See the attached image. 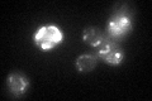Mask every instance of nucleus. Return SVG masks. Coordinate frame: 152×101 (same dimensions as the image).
<instances>
[{
	"instance_id": "obj_1",
	"label": "nucleus",
	"mask_w": 152,
	"mask_h": 101,
	"mask_svg": "<svg viewBox=\"0 0 152 101\" xmlns=\"http://www.w3.org/2000/svg\"><path fill=\"white\" fill-rule=\"evenodd\" d=\"M64 39V33L56 25H45L38 29L34 36H33V41H34L36 46H38L43 51H50L60 44Z\"/></svg>"
},
{
	"instance_id": "obj_2",
	"label": "nucleus",
	"mask_w": 152,
	"mask_h": 101,
	"mask_svg": "<svg viewBox=\"0 0 152 101\" xmlns=\"http://www.w3.org/2000/svg\"><path fill=\"white\" fill-rule=\"evenodd\" d=\"M132 29V20L127 13H115L107 25V38L119 39Z\"/></svg>"
},
{
	"instance_id": "obj_3",
	"label": "nucleus",
	"mask_w": 152,
	"mask_h": 101,
	"mask_svg": "<svg viewBox=\"0 0 152 101\" xmlns=\"http://www.w3.org/2000/svg\"><path fill=\"white\" fill-rule=\"evenodd\" d=\"M124 52L115 41L105 38L103 43L98 47V58L107 62L108 65L117 66L123 61Z\"/></svg>"
},
{
	"instance_id": "obj_4",
	"label": "nucleus",
	"mask_w": 152,
	"mask_h": 101,
	"mask_svg": "<svg viewBox=\"0 0 152 101\" xmlns=\"http://www.w3.org/2000/svg\"><path fill=\"white\" fill-rule=\"evenodd\" d=\"M7 86L8 90L14 97H20L22 95L27 92L28 87H29V81H28L27 76H24L20 72H10L7 77Z\"/></svg>"
},
{
	"instance_id": "obj_5",
	"label": "nucleus",
	"mask_w": 152,
	"mask_h": 101,
	"mask_svg": "<svg viewBox=\"0 0 152 101\" xmlns=\"http://www.w3.org/2000/svg\"><path fill=\"white\" fill-rule=\"evenodd\" d=\"M83 39L85 41V43H88L89 46L98 48L103 43V41L105 39V36H104L103 32L99 31L98 28L89 27V28H86V29L84 31Z\"/></svg>"
},
{
	"instance_id": "obj_6",
	"label": "nucleus",
	"mask_w": 152,
	"mask_h": 101,
	"mask_svg": "<svg viewBox=\"0 0 152 101\" xmlns=\"http://www.w3.org/2000/svg\"><path fill=\"white\" fill-rule=\"evenodd\" d=\"M98 65L96 54H81L76 60V68L79 72H90Z\"/></svg>"
}]
</instances>
